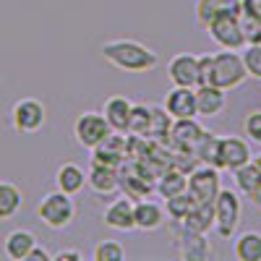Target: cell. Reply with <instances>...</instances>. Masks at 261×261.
Instances as JSON below:
<instances>
[{
	"label": "cell",
	"instance_id": "obj_1",
	"mask_svg": "<svg viewBox=\"0 0 261 261\" xmlns=\"http://www.w3.org/2000/svg\"><path fill=\"white\" fill-rule=\"evenodd\" d=\"M99 53L105 63L123 73H149L160 65V55L136 39H107Z\"/></svg>",
	"mask_w": 261,
	"mask_h": 261
},
{
	"label": "cell",
	"instance_id": "obj_2",
	"mask_svg": "<svg viewBox=\"0 0 261 261\" xmlns=\"http://www.w3.org/2000/svg\"><path fill=\"white\" fill-rule=\"evenodd\" d=\"M199 73H201V84L220 86L225 92L238 89L248 79L238 50H222L217 55H199Z\"/></svg>",
	"mask_w": 261,
	"mask_h": 261
},
{
	"label": "cell",
	"instance_id": "obj_3",
	"mask_svg": "<svg viewBox=\"0 0 261 261\" xmlns=\"http://www.w3.org/2000/svg\"><path fill=\"white\" fill-rule=\"evenodd\" d=\"M37 220L45 225L47 230L63 232L68 230L76 220V201L71 193H63V191H47L42 199L37 201Z\"/></svg>",
	"mask_w": 261,
	"mask_h": 261
},
{
	"label": "cell",
	"instance_id": "obj_4",
	"mask_svg": "<svg viewBox=\"0 0 261 261\" xmlns=\"http://www.w3.org/2000/svg\"><path fill=\"white\" fill-rule=\"evenodd\" d=\"M243 196L235 188H220V193L214 196V232L222 241H232V235L241 227V217H243Z\"/></svg>",
	"mask_w": 261,
	"mask_h": 261
},
{
	"label": "cell",
	"instance_id": "obj_5",
	"mask_svg": "<svg viewBox=\"0 0 261 261\" xmlns=\"http://www.w3.org/2000/svg\"><path fill=\"white\" fill-rule=\"evenodd\" d=\"M45 123H47V107H45L42 99L24 97V99L13 102V107H11V125H13L16 134L34 136V134H39V130L45 128Z\"/></svg>",
	"mask_w": 261,
	"mask_h": 261
},
{
	"label": "cell",
	"instance_id": "obj_6",
	"mask_svg": "<svg viewBox=\"0 0 261 261\" xmlns=\"http://www.w3.org/2000/svg\"><path fill=\"white\" fill-rule=\"evenodd\" d=\"M113 130L107 125L105 115L97 110H86L73 120V139L81 149H94L105 136H110Z\"/></svg>",
	"mask_w": 261,
	"mask_h": 261
},
{
	"label": "cell",
	"instance_id": "obj_7",
	"mask_svg": "<svg viewBox=\"0 0 261 261\" xmlns=\"http://www.w3.org/2000/svg\"><path fill=\"white\" fill-rule=\"evenodd\" d=\"M209 39L222 50H241L246 45L243 39V27H241V16H220L212 18L204 27Z\"/></svg>",
	"mask_w": 261,
	"mask_h": 261
},
{
	"label": "cell",
	"instance_id": "obj_8",
	"mask_svg": "<svg viewBox=\"0 0 261 261\" xmlns=\"http://www.w3.org/2000/svg\"><path fill=\"white\" fill-rule=\"evenodd\" d=\"M220 188H222V183H220V170H217V167L201 165V162L196 165V167H191L186 191L193 196V201H206V204H212L214 196L220 193Z\"/></svg>",
	"mask_w": 261,
	"mask_h": 261
},
{
	"label": "cell",
	"instance_id": "obj_9",
	"mask_svg": "<svg viewBox=\"0 0 261 261\" xmlns=\"http://www.w3.org/2000/svg\"><path fill=\"white\" fill-rule=\"evenodd\" d=\"M128 134H113L105 136L94 149H92V162L94 165H105V167H115L120 170L128 160Z\"/></svg>",
	"mask_w": 261,
	"mask_h": 261
},
{
	"label": "cell",
	"instance_id": "obj_10",
	"mask_svg": "<svg viewBox=\"0 0 261 261\" xmlns=\"http://www.w3.org/2000/svg\"><path fill=\"white\" fill-rule=\"evenodd\" d=\"M251 141L246 136H220V149H217V160L220 170H238L246 162H251Z\"/></svg>",
	"mask_w": 261,
	"mask_h": 261
},
{
	"label": "cell",
	"instance_id": "obj_11",
	"mask_svg": "<svg viewBox=\"0 0 261 261\" xmlns=\"http://www.w3.org/2000/svg\"><path fill=\"white\" fill-rule=\"evenodd\" d=\"M167 76L172 81V86H199L201 84V73H199V55L193 53H178L172 55L167 63Z\"/></svg>",
	"mask_w": 261,
	"mask_h": 261
},
{
	"label": "cell",
	"instance_id": "obj_12",
	"mask_svg": "<svg viewBox=\"0 0 261 261\" xmlns=\"http://www.w3.org/2000/svg\"><path fill=\"white\" fill-rule=\"evenodd\" d=\"M162 107L172 120L199 118L196 115V89L193 86H172V89H167Z\"/></svg>",
	"mask_w": 261,
	"mask_h": 261
},
{
	"label": "cell",
	"instance_id": "obj_13",
	"mask_svg": "<svg viewBox=\"0 0 261 261\" xmlns=\"http://www.w3.org/2000/svg\"><path fill=\"white\" fill-rule=\"evenodd\" d=\"M167 220L165 214V206L154 199H149V196H144V199H136L134 201V227L141 230V232H157Z\"/></svg>",
	"mask_w": 261,
	"mask_h": 261
},
{
	"label": "cell",
	"instance_id": "obj_14",
	"mask_svg": "<svg viewBox=\"0 0 261 261\" xmlns=\"http://www.w3.org/2000/svg\"><path fill=\"white\" fill-rule=\"evenodd\" d=\"M102 222L115 230V232H130L136 230L134 227V199H128V196H118V199H113L110 204L105 206L102 212Z\"/></svg>",
	"mask_w": 261,
	"mask_h": 261
},
{
	"label": "cell",
	"instance_id": "obj_15",
	"mask_svg": "<svg viewBox=\"0 0 261 261\" xmlns=\"http://www.w3.org/2000/svg\"><path fill=\"white\" fill-rule=\"evenodd\" d=\"M227 107V92L212 84L196 86V115L199 118H217Z\"/></svg>",
	"mask_w": 261,
	"mask_h": 261
},
{
	"label": "cell",
	"instance_id": "obj_16",
	"mask_svg": "<svg viewBox=\"0 0 261 261\" xmlns=\"http://www.w3.org/2000/svg\"><path fill=\"white\" fill-rule=\"evenodd\" d=\"M201 134H204V128L199 125V120H196V118H183V120H172L170 123L167 141L175 146V149L193 154V146L199 144Z\"/></svg>",
	"mask_w": 261,
	"mask_h": 261
},
{
	"label": "cell",
	"instance_id": "obj_17",
	"mask_svg": "<svg viewBox=\"0 0 261 261\" xmlns=\"http://www.w3.org/2000/svg\"><path fill=\"white\" fill-rule=\"evenodd\" d=\"M130 105H134V102H130L128 97H123V94H113V97L105 99L102 115H105L107 125H110V130H115V134H128Z\"/></svg>",
	"mask_w": 261,
	"mask_h": 261
},
{
	"label": "cell",
	"instance_id": "obj_18",
	"mask_svg": "<svg viewBox=\"0 0 261 261\" xmlns=\"http://www.w3.org/2000/svg\"><path fill=\"white\" fill-rule=\"evenodd\" d=\"M86 186H89L97 196H115L120 191V175L115 167H105V165H94L86 172Z\"/></svg>",
	"mask_w": 261,
	"mask_h": 261
},
{
	"label": "cell",
	"instance_id": "obj_19",
	"mask_svg": "<svg viewBox=\"0 0 261 261\" xmlns=\"http://www.w3.org/2000/svg\"><path fill=\"white\" fill-rule=\"evenodd\" d=\"M193 16L201 27L220 16H241V0H196Z\"/></svg>",
	"mask_w": 261,
	"mask_h": 261
},
{
	"label": "cell",
	"instance_id": "obj_20",
	"mask_svg": "<svg viewBox=\"0 0 261 261\" xmlns=\"http://www.w3.org/2000/svg\"><path fill=\"white\" fill-rule=\"evenodd\" d=\"M84 186H86V172H84L81 165H76V162H63V165L55 170V188H58V191L76 196V193L84 191Z\"/></svg>",
	"mask_w": 261,
	"mask_h": 261
},
{
	"label": "cell",
	"instance_id": "obj_21",
	"mask_svg": "<svg viewBox=\"0 0 261 261\" xmlns=\"http://www.w3.org/2000/svg\"><path fill=\"white\" fill-rule=\"evenodd\" d=\"M183 230L188 232H199V235H206L212 227H214V206L206 204V201H196L193 209L178 222Z\"/></svg>",
	"mask_w": 261,
	"mask_h": 261
},
{
	"label": "cell",
	"instance_id": "obj_22",
	"mask_svg": "<svg viewBox=\"0 0 261 261\" xmlns=\"http://www.w3.org/2000/svg\"><path fill=\"white\" fill-rule=\"evenodd\" d=\"M37 243V235L27 227H16L6 235V241H3V253L13 261H24L27 253L32 251V246Z\"/></svg>",
	"mask_w": 261,
	"mask_h": 261
},
{
	"label": "cell",
	"instance_id": "obj_23",
	"mask_svg": "<svg viewBox=\"0 0 261 261\" xmlns=\"http://www.w3.org/2000/svg\"><path fill=\"white\" fill-rule=\"evenodd\" d=\"M186 186H188V172L180 170V167H175V165H167L160 175L154 178V191L162 196V199L186 191Z\"/></svg>",
	"mask_w": 261,
	"mask_h": 261
},
{
	"label": "cell",
	"instance_id": "obj_24",
	"mask_svg": "<svg viewBox=\"0 0 261 261\" xmlns=\"http://www.w3.org/2000/svg\"><path fill=\"white\" fill-rule=\"evenodd\" d=\"M232 256L238 261H261V230H243L238 235L232 243Z\"/></svg>",
	"mask_w": 261,
	"mask_h": 261
},
{
	"label": "cell",
	"instance_id": "obj_25",
	"mask_svg": "<svg viewBox=\"0 0 261 261\" xmlns=\"http://www.w3.org/2000/svg\"><path fill=\"white\" fill-rule=\"evenodd\" d=\"M24 206V193L11 180H0V222L13 220Z\"/></svg>",
	"mask_w": 261,
	"mask_h": 261
},
{
	"label": "cell",
	"instance_id": "obj_26",
	"mask_svg": "<svg viewBox=\"0 0 261 261\" xmlns=\"http://www.w3.org/2000/svg\"><path fill=\"white\" fill-rule=\"evenodd\" d=\"M217 149H220V136L217 134H209V130H204L199 144L193 146V157L199 160L201 165H212L220 170V160H217Z\"/></svg>",
	"mask_w": 261,
	"mask_h": 261
},
{
	"label": "cell",
	"instance_id": "obj_27",
	"mask_svg": "<svg viewBox=\"0 0 261 261\" xmlns=\"http://www.w3.org/2000/svg\"><path fill=\"white\" fill-rule=\"evenodd\" d=\"M149 120H151V105L134 102L130 105V118H128V136L144 139L146 128H149Z\"/></svg>",
	"mask_w": 261,
	"mask_h": 261
},
{
	"label": "cell",
	"instance_id": "obj_28",
	"mask_svg": "<svg viewBox=\"0 0 261 261\" xmlns=\"http://www.w3.org/2000/svg\"><path fill=\"white\" fill-rule=\"evenodd\" d=\"M232 175H235V191L241 193V196H246V199L256 191V186L261 183V172L256 170L253 162H246L243 167L232 170Z\"/></svg>",
	"mask_w": 261,
	"mask_h": 261
},
{
	"label": "cell",
	"instance_id": "obj_29",
	"mask_svg": "<svg viewBox=\"0 0 261 261\" xmlns=\"http://www.w3.org/2000/svg\"><path fill=\"white\" fill-rule=\"evenodd\" d=\"M193 196L188 193V191H180V193H175V196H167L165 199V214L170 217L172 222H180L183 217L193 209Z\"/></svg>",
	"mask_w": 261,
	"mask_h": 261
},
{
	"label": "cell",
	"instance_id": "obj_30",
	"mask_svg": "<svg viewBox=\"0 0 261 261\" xmlns=\"http://www.w3.org/2000/svg\"><path fill=\"white\" fill-rule=\"evenodd\" d=\"M92 258H94V261H123V258H125V248H123L120 241L105 238V241H97V243H94Z\"/></svg>",
	"mask_w": 261,
	"mask_h": 261
},
{
	"label": "cell",
	"instance_id": "obj_31",
	"mask_svg": "<svg viewBox=\"0 0 261 261\" xmlns=\"http://www.w3.org/2000/svg\"><path fill=\"white\" fill-rule=\"evenodd\" d=\"M170 123H172V118L165 113V107H151V120H149V128H146L144 139L162 141L167 136V130H170Z\"/></svg>",
	"mask_w": 261,
	"mask_h": 261
},
{
	"label": "cell",
	"instance_id": "obj_32",
	"mask_svg": "<svg viewBox=\"0 0 261 261\" xmlns=\"http://www.w3.org/2000/svg\"><path fill=\"white\" fill-rule=\"evenodd\" d=\"M238 53H241V60H243V68H246L248 79L261 81V45H243Z\"/></svg>",
	"mask_w": 261,
	"mask_h": 261
},
{
	"label": "cell",
	"instance_id": "obj_33",
	"mask_svg": "<svg viewBox=\"0 0 261 261\" xmlns=\"http://www.w3.org/2000/svg\"><path fill=\"white\" fill-rule=\"evenodd\" d=\"M243 134L251 144H258L261 146V110H251L246 118H243Z\"/></svg>",
	"mask_w": 261,
	"mask_h": 261
},
{
	"label": "cell",
	"instance_id": "obj_34",
	"mask_svg": "<svg viewBox=\"0 0 261 261\" xmlns=\"http://www.w3.org/2000/svg\"><path fill=\"white\" fill-rule=\"evenodd\" d=\"M241 27H243V39H246V45H261V24H256V21L241 16Z\"/></svg>",
	"mask_w": 261,
	"mask_h": 261
},
{
	"label": "cell",
	"instance_id": "obj_35",
	"mask_svg": "<svg viewBox=\"0 0 261 261\" xmlns=\"http://www.w3.org/2000/svg\"><path fill=\"white\" fill-rule=\"evenodd\" d=\"M241 16L261 24V0H241Z\"/></svg>",
	"mask_w": 261,
	"mask_h": 261
},
{
	"label": "cell",
	"instance_id": "obj_36",
	"mask_svg": "<svg viewBox=\"0 0 261 261\" xmlns=\"http://www.w3.org/2000/svg\"><path fill=\"white\" fill-rule=\"evenodd\" d=\"M24 261H53V251H47L45 246H42L39 241L32 246V251L27 253V258Z\"/></svg>",
	"mask_w": 261,
	"mask_h": 261
},
{
	"label": "cell",
	"instance_id": "obj_37",
	"mask_svg": "<svg viewBox=\"0 0 261 261\" xmlns=\"http://www.w3.org/2000/svg\"><path fill=\"white\" fill-rule=\"evenodd\" d=\"M81 258H84V253L79 248H60L53 253V261H81Z\"/></svg>",
	"mask_w": 261,
	"mask_h": 261
},
{
	"label": "cell",
	"instance_id": "obj_38",
	"mask_svg": "<svg viewBox=\"0 0 261 261\" xmlns=\"http://www.w3.org/2000/svg\"><path fill=\"white\" fill-rule=\"evenodd\" d=\"M248 199H251V204H253L256 209H261V183L256 186V191H253V193L248 196Z\"/></svg>",
	"mask_w": 261,
	"mask_h": 261
},
{
	"label": "cell",
	"instance_id": "obj_39",
	"mask_svg": "<svg viewBox=\"0 0 261 261\" xmlns=\"http://www.w3.org/2000/svg\"><path fill=\"white\" fill-rule=\"evenodd\" d=\"M251 162H253V165H256V170L261 172V154H253V157H251Z\"/></svg>",
	"mask_w": 261,
	"mask_h": 261
}]
</instances>
